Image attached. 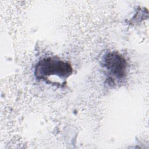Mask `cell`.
<instances>
[{
  "mask_svg": "<svg viewBox=\"0 0 149 149\" xmlns=\"http://www.w3.org/2000/svg\"><path fill=\"white\" fill-rule=\"evenodd\" d=\"M72 73V68L69 63L56 57L45 58L40 61L35 67L34 74L39 80H47L51 76H56L63 80Z\"/></svg>",
  "mask_w": 149,
  "mask_h": 149,
  "instance_id": "6da1fadb",
  "label": "cell"
},
{
  "mask_svg": "<svg viewBox=\"0 0 149 149\" xmlns=\"http://www.w3.org/2000/svg\"><path fill=\"white\" fill-rule=\"evenodd\" d=\"M103 66L105 68L108 74V79L121 80L126 74L127 63L126 60L119 54L112 52L107 54L103 60Z\"/></svg>",
  "mask_w": 149,
  "mask_h": 149,
  "instance_id": "7a4b0ae2",
  "label": "cell"
}]
</instances>
